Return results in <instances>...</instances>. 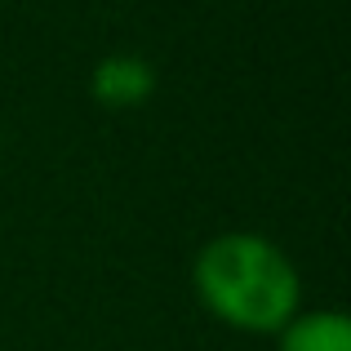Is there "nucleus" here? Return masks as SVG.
<instances>
[{"label": "nucleus", "instance_id": "obj_1", "mask_svg": "<svg viewBox=\"0 0 351 351\" xmlns=\"http://www.w3.org/2000/svg\"><path fill=\"white\" fill-rule=\"evenodd\" d=\"M191 293L236 334H280L302 307V276L271 236L218 232L191 258Z\"/></svg>", "mask_w": 351, "mask_h": 351}, {"label": "nucleus", "instance_id": "obj_2", "mask_svg": "<svg viewBox=\"0 0 351 351\" xmlns=\"http://www.w3.org/2000/svg\"><path fill=\"white\" fill-rule=\"evenodd\" d=\"M156 67L138 53H107L89 71V98L107 112H134L156 94Z\"/></svg>", "mask_w": 351, "mask_h": 351}, {"label": "nucleus", "instance_id": "obj_3", "mask_svg": "<svg viewBox=\"0 0 351 351\" xmlns=\"http://www.w3.org/2000/svg\"><path fill=\"white\" fill-rule=\"evenodd\" d=\"M276 338L280 351H351V316L338 307H298Z\"/></svg>", "mask_w": 351, "mask_h": 351}]
</instances>
